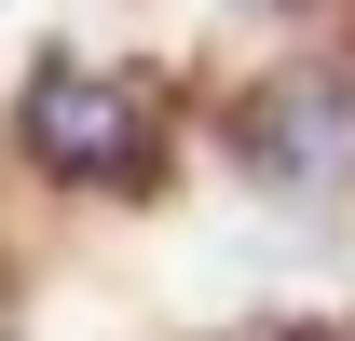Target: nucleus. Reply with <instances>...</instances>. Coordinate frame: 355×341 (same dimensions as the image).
<instances>
[{"label":"nucleus","instance_id":"nucleus-1","mask_svg":"<svg viewBox=\"0 0 355 341\" xmlns=\"http://www.w3.org/2000/svg\"><path fill=\"white\" fill-rule=\"evenodd\" d=\"M150 82H137V69H69V55H55L42 82H28V150H42L55 177H69V191H137V177H150Z\"/></svg>","mask_w":355,"mask_h":341},{"label":"nucleus","instance_id":"nucleus-2","mask_svg":"<svg viewBox=\"0 0 355 341\" xmlns=\"http://www.w3.org/2000/svg\"><path fill=\"white\" fill-rule=\"evenodd\" d=\"M260 164L273 177H342L355 164V96H328V82L273 96V110H260Z\"/></svg>","mask_w":355,"mask_h":341},{"label":"nucleus","instance_id":"nucleus-3","mask_svg":"<svg viewBox=\"0 0 355 341\" xmlns=\"http://www.w3.org/2000/svg\"><path fill=\"white\" fill-rule=\"evenodd\" d=\"M232 14H246V0H232Z\"/></svg>","mask_w":355,"mask_h":341}]
</instances>
